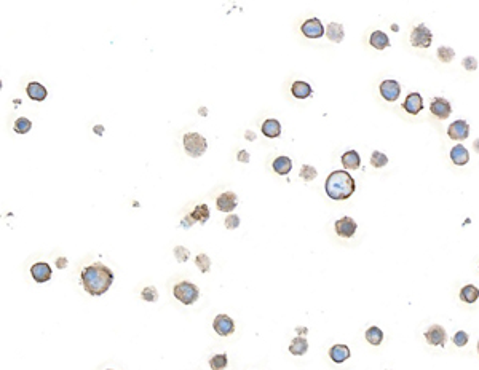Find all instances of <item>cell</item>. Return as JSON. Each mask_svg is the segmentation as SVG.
<instances>
[{
	"instance_id": "74e56055",
	"label": "cell",
	"mask_w": 479,
	"mask_h": 370,
	"mask_svg": "<svg viewBox=\"0 0 479 370\" xmlns=\"http://www.w3.org/2000/svg\"><path fill=\"white\" fill-rule=\"evenodd\" d=\"M238 225H240V217L238 216L230 214L227 219H225V227H227L229 230H235V228H238Z\"/></svg>"
},
{
	"instance_id": "9c48e42d",
	"label": "cell",
	"mask_w": 479,
	"mask_h": 370,
	"mask_svg": "<svg viewBox=\"0 0 479 370\" xmlns=\"http://www.w3.org/2000/svg\"><path fill=\"white\" fill-rule=\"evenodd\" d=\"M356 228H358L356 222L351 219V217H342V219H339L337 222H335V233H337L339 236H342V238L355 236Z\"/></svg>"
},
{
	"instance_id": "4dcf8cb0",
	"label": "cell",
	"mask_w": 479,
	"mask_h": 370,
	"mask_svg": "<svg viewBox=\"0 0 479 370\" xmlns=\"http://www.w3.org/2000/svg\"><path fill=\"white\" fill-rule=\"evenodd\" d=\"M388 163V156L387 155H383L382 152H372V155H371V165L374 168H383L385 165Z\"/></svg>"
},
{
	"instance_id": "1f68e13d",
	"label": "cell",
	"mask_w": 479,
	"mask_h": 370,
	"mask_svg": "<svg viewBox=\"0 0 479 370\" xmlns=\"http://www.w3.org/2000/svg\"><path fill=\"white\" fill-rule=\"evenodd\" d=\"M455 56V51L450 46H439L438 48V58L443 62H450Z\"/></svg>"
},
{
	"instance_id": "8d00e7d4",
	"label": "cell",
	"mask_w": 479,
	"mask_h": 370,
	"mask_svg": "<svg viewBox=\"0 0 479 370\" xmlns=\"http://www.w3.org/2000/svg\"><path fill=\"white\" fill-rule=\"evenodd\" d=\"M454 343H455V346H459V348L465 346L468 343V334L465 330H459L454 335Z\"/></svg>"
},
{
	"instance_id": "83f0119b",
	"label": "cell",
	"mask_w": 479,
	"mask_h": 370,
	"mask_svg": "<svg viewBox=\"0 0 479 370\" xmlns=\"http://www.w3.org/2000/svg\"><path fill=\"white\" fill-rule=\"evenodd\" d=\"M366 340L374 346H379L383 340V334L379 327H369L366 330Z\"/></svg>"
},
{
	"instance_id": "d6986e66",
	"label": "cell",
	"mask_w": 479,
	"mask_h": 370,
	"mask_svg": "<svg viewBox=\"0 0 479 370\" xmlns=\"http://www.w3.org/2000/svg\"><path fill=\"white\" fill-rule=\"evenodd\" d=\"M329 356L335 364H342L350 357V348L347 345H334L329 350Z\"/></svg>"
},
{
	"instance_id": "d4e9b609",
	"label": "cell",
	"mask_w": 479,
	"mask_h": 370,
	"mask_svg": "<svg viewBox=\"0 0 479 370\" xmlns=\"http://www.w3.org/2000/svg\"><path fill=\"white\" fill-rule=\"evenodd\" d=\"M479 298V289L476 286L473 284H468L465 287H462L460 291V300L465 302V303H475Z\"/></svg>"
},
{
	"instance_id": "f6af8a7d",
	"label": "cell",
	"mask_w": 479,
	"mask_h": 370,
	"mask_svg": "<svg viewBox=\"0 0 479 370\" xmlns=\"http://www.w3.org/2000/svg\"><path fill=\"white\" fill-rule=\"evenodd\" d=\"M96 131H98L99 134H101V133H102V126H95V133H96Z\"/></svg>"
},
{
	"instance_id": "f1b7e54d",
	"label": "cell",
	"mask_w": 479,
	"mask_h": 370,
	"mask_svg": "<svg viewBox=\"0 0 479 370\" xmlns=\"http://www.w3.org/2000/svg\"><path fill=\"white\" fill-rule=\"evenodd\" d=\"M227 362H229L227 355H216V356L211 357L209 366H211L213 370H224L225 367H227Z\"/></svg>"
},
{
	"instance_id": "6da1fadb",
	"label": "cell",
	"mask_w": 479,
	"mask_h": 370,
	"mask_svg": "<svg viewBox=\"0 0 479 370\" xmlns=\"http://www.w3.org/2000/svg\"><path fill=\"white\" fill-rule=\"evenodd\" d=\"M114 282V273L102 263L90 265L82 271V286L93 297H99L109 291Z\"/></svg>"
},
{
	"instance_id": "b9f144b4",
	"label": "cell",
	"mask_w": 479,
	"mask_h": 370,
	"mask_svg": "<svg viewBox=\"0 0 479 370\" xmlns=\"http://www.w3.org/2000/svg\"><path fill=\"white\" fill-rule=\"evenodd\" d=\"M56 265H58V268H64V266L67 265V260H66L64 257H61L59 260H56Z\"/></svg>"
},
{
	"instance_id": "52a82bcc",
	"label": "cell",
	"mask_w": 479,
	"mask_h": 370,
	"mask_svg": "<svg viewBox=\"0 0 479 370\" xmlns=\"http://www.w3.org/2000/svg\"><path fill=\"white\" fill-rule=\"evenodd\" d=\"M300 29H302V34H304L307 39H319V37L324 35V27L318 18L307 19L305 23L302 24Z\"/></svg>"
},
{
	"instance_id": "d6a6232c",
	"label": "cell",
	"mask_w": 479,
	"mask_h": 370,
	"mask_svg": "<svg viewBox=\"0 0 479 370\" xmlns=\"http://www.w3.org/2000/svg\"><path fill=\"white\" fill-rule=\"evenodd\" d=\"M299 176H300L302 179H304L305 182H310V181H313V179H315V177L318 176V172H316V170H315V168H313V166H310V165H304V166H302V170H300V174H299Z\"/></svg>"
},
{
	"instance_id": "9a60e30c",
	"label": "cell",
	"mask_w": 479,
	"mask_h": 370,
	"mask_svg": "<svg viewBox=\"0 0 479 370\" xmlns=\"http://www.w3.org/2000/svg\"><path fill=\"white\" fill-rule=\"evenodd\" d=\"M403 108H404L407 113H411V115H417V113L423 108V99H422V96L418 94V92H411V94L406 97V101H404V104H403Z\"/></svg>"
},
{
	"instance_id": "277c9868",
	"label": "cell",
	"mask_w": 479,
	"mask_h": 370,
	"mask_svg": "<svg viewBox=\"0 0 479 370\" xmlns=\"http://www.w3.org/2000/svg\"><path fill=\"white\" fill-rule=\"evenodd\" d=\"M173 293H174V297L178 298L181 303H184V305L195 303L198 300V297H200L198 287L195 284H192V282H187V281L178 282V284L174 286Z\"/></svg>"
},
{
	"instance_id": "ffe728a7",
	"label": "cell",
	"mask_w": 479,
	"mask_h": 370,
	"mask_svg": "<svg viewBox=\"0 0 479 370\" xmlns=\"http://www.w3.org/2000/svg\"><path fill=\"white\" fill-rule=\"evenodd\" d=\"M291 92H293V96L297 97V99H307V97L313 92V90L308 83L299 80V81H294L293 86H291Z\"/></svg>"
},
{
	"instance_id": "5bb4252c",
	"label": "cell",
	"mask_w": 479,
	"mask_h": 370,
	"mask_svg": "<svg viewBox=\"0 0 479 370\" xmlns=\"http://www.w3.org/2000/svg\"><path fill=\"white\" fill-rule=\"evenodd\" d=\"M236 195L232 192H225L222 195H219L216 200V206L221 212H232L236 208Z\"/></svg>"
},
{
	"instance_id": "484cf974",
	"label": "cell",
	"mask_w": 479,
	"mask_h": 370,
	"mask_svg": "<svg viewBox=\"0 0 479 370\" xmlns=\"http://www.w3.org/2000/svg\"><path fill=\"white\" fill-rule=\"evenodd\" d=\"M307 350H308V341L304 339V337H296V339L291 341V346H289L291 355L302 356V355H305Z\"/></svg>"
},
{
	"instance_id": "2e32d148",
	"label": "cell",
	"mask_w": 479,
	"mask_h": 370,
	"mask_svg": "<svg viewBox=\"0 0 479 370\" xmlns=\"http://www.w3.org/2000/svg\"><path fill=\"white\" fill-rule=\"evenodd\" d=\"M262 134L270 139L278 138V136L281 134V124H280L278 120L268 118L262 123Z\"/></svg>"
},
{
	"instance_id": "bcb514c9",
	"label": "cell",
	"mask_w": 479,
	"mask_h": 370,
	"mask_svg": "<svg viewBox=\"0 0 479 370\" xmlns=\"http://www.w3.org/2000/svg\"><path fill=\"white\" fill-rule=\"evenodd\" d=\"M478 353H479V341H478Z\"/></svg>"
},
{
	"instance_id": "836d02e7",
	"label": "cell",
	"mask_w": 479,
	"mask_h": 370,
	"mask_svg": "<svg viewBox=\"0 0 479 370\" xmlns=\"http://www.w3.org/2000/svg\"><path fill=\"white\" fill-rule=\"evenodd\" d=\"M195 263H197L198 270H200L201 273H206V271L209 270V266H211V260H209V257L206 254H200L195 259Z\"/></svg>"
},
{
	"instance_id": "7c38bea8",
	"label": "cell",
	"mask_w": 479,
	"mask_h": 370,
	"mask_svg": "<svg viewBox=\"0 0 479 370\" xmlns=\"http://www.w3.org/2000/svg\"><path fill=\"white\" fill-rule=\"evenodd\" d=\"M447 134L450 139L454 140H463L470 136V124H468L465 120H457L447 129Z\"/></svg>"
},
{
	"instance_id": "f35d334b",
	"label": "cell",
	"mask_w": 479,
	"mask_h": 370,
	"mask_svg": "<svg viewBox=\"0 0 479 370\" xmlns=\"http://www.w3.org/2000/svg\"><path fill=\"white\" fill-rule=\"evenodd\" d=\"M462 66H463L466 70H476L478 69V61H476V58L468 56V58L463 59V61H462Z\"/></svg>"
},
{
	"instance_id": "f546056e",
	"label": "cell",
	"mask_w": 479,
	"mask_h": 370,
	"mask_svg": "<svg viewBox=\"0 0 479 370\" xmlns=\"http://www.w3.org/2000/svg\"><path fill=\"white\" fill-rule=\"evenodd\" d=\"M32 129V123H31V120H27V118H18L15 122V131L18 133V134H26V133H29Z\"/></svg>"
},
{
	"instance_id": "8fae6325",
	"label": "cell",
	"mask_w": 479,
	"mask_h": 370,
	"mask_svg": "<svg viewBox=\"0 0 479 370\" xmlns=\"http://www.w3.org/2000/svg\"><path fill=\"white\" fill-rule=\"evenodd\" d=\"M425 339L433 346H444L446 340H447V334H446L444 327H441V325H431L425 332Z\"/></svg>"
},
{
	"instance_id": "5b68a950",
	"label": "cell",
	"mask_w": 479,
	"mask_h": 370,
	"mask_svg": "<svg viewBox=\"0 0 479 370\" xmlns=\"http://www.w3.org/2000/svg\"><path fill=\"white\" fill-rule=\"evenodd\" d=\"M433 42V34L431 31L428 29L425 24H420L412 29L411 32V43L412 46H418V48H430Z\"/></svg>"
},
{
	"instance_id": "7bdbcfd3",
	"label": "cell",
	"mask_w": 479,
	"mask_h": 370,
	"mask_svg": "<svg viewBox=\"0 0 479 370\" xmlns=\"http://www.w3.org/2000/svg\"><path fill=\"white\" fill-rule=\"evenodd\" d=\"M473 147H475V150L479 154V139H476L475 142H473Z\"/></svg>"
},
{
	"instance_id": "ba28073f",
	"label": "cell",
	"mask_w": 479,
	"mask_h": 370,
	"mask_svg": "<svg viewBox=\"0 0 479 370\" xmlns=\"http://www.w3.org/2000/svg\"><path fill=\"white\" fill-rule=\"evenodd\" d=\"M380 94L385 101L395 102L401 94V86L396 80H383L380 83Z\"/></svg>"
},
{
	"instance_id": "603a6c76",
	"label": "cell",
	"mask_w": 479,
	"mask_h": 370,
	"mask_svg": "<svg viewBox=\"0 0 479 370\" xmlns=\"http://www.w3.org/2000/svg\"><path fill=\"white\" fill-rule=\"evenodd\" d=\"M342 165L347 170H358L361 165V158L358 155V152L355 150H348L342 155Z\"/></svg>"
},
{
	"instance_id": "7a4b0ae2",
	"label": "cell",
	"mask_w": 479,
	"mask_h": 370,
	"mask_svg": "<svg viewBox=\"0 0 479 370\" xmlns=\"http://www.w3.org/2000/svg\"><path fill=\"white\" fill-rule=\"evenodd\" d=\"M355 179L350 176L347 171H334L328 176L324 190L331 200H348L355 193Z\"/></svg>"
},
{
	"instance_id": "3957f363",
	"label": "cell",
	"mask_w": 479,
	"mask_h": 370,
	"mask_svg": "<svg viewBox=\"0 0 479 370\" xmlns=\"http://www.w3.org/2000/svg\"><path fill=\"white\" fill-rule=\"evenodd\" d=\"M182 142H184V149L187 152V155H190L192 158L201 156L208 147L206 139L198 133H187L182 138Z\"/></svg>"
},
{
	"instance_id": "44dd1931",
	"label": "cell",
	"mask_w": 479,
	"mask_h": 370,
	"mask_svg": "<svg viewBox=\"0 0 479 370\" xmlns=\"http://www.w3.org/2000/svg\"><path fill=\"white\" fill-rule=\"evenodd\" d=\"M273 171L280 174V176H286V174H289L291 170H293V161H291V158H288V156H278L277 160L273 161Z\"/></svg>"
},
{
	"instance_id": "30bf717a",
	"label": "cell",
	"mask_w": 479,
	"mask_h": 370,
	"mask_svg": "<svg viewBox=\"0 0 479 370\" xmlns=\"http://www.w3.org/2000/svg\"><path fill=\"white\" fill-rule=\"evenodd\" d=\"M430 110L434 117L446 120L450 115V112H452V107H450V102L447 99H444V97H434L430 104Z\"/></svg>"
},
{
	"instance_id": "ab89813d",
	"label": "cell",
	"mask_w": 479,
	"mask_h": 370,
	"mask_svg": "<svg viewBox=\"0 0 479 370\" xmlns=\"http://www.w3.org/2000/svg\"><path fill=\"white\" fill-rule=\"evenodd\" d=\"M238 160L243 161V163H249V154L246 150H240L238 152Z\"/></svg>"
},
{
	"instance_id": "cb8c5ba5",
	"label": "cell",
	"mask_w": 479,
	"mask_h": 370,
	"mask_svg": "<svg viewBox=\"0 0 479 370\" xmlns=\"http://www.w3.org/2000/svg\"><path fill=\"white\" fill-rule=\"evenodd\" d=\"M371 45L376 48V50H385L387 46H390V39H388V35L385 34V32L382 31H376V32H372V35H371Z\"/></svg>"
},
{
	"instance_id": "7402d4cb",
	"label": "cell",
	"mask_w": 479,
	"mask_h": 370,
	"mask_svg": "<svg viewBox=\"0 0 479 370\" xmlns=\"http://www.w3.org/2000/svg\"><path fill=\"white\" fill-rule=\"evenodd\" d=\"M326 35H328V39L334 42V43H340L344 40V35H345V32H344V26L342 24H339V23H331V24H328L326 27Z\"/></svg>"
},
{
	"instance_id": "e0dca14e",
	"label": "cell",
	"mask_w": 479,
	"mask_h": 370,
	"mask_svg": "<svg viewBox=\"0 0 479 370\" xmlns=\"http://www.w3.org/2000/svg\"><path fill=\"white\" fill-rule=\"evenodd\" d=\"M450 160H452L455 165L463 166L470 161V154H468V150L462 144H457L454 149L450 150Z\"/></svg>"
},
{
	"instance_id": "d590c367",
	"label": "cell",
	"mask_w": 479,
	"mask_h": 370,
	"mask_svg": "<svg viewBox=\"0 0 479 370\" xmlns=\"http://www.w3.org/2000/svg\"><path fill=\"white\" fill-rule=\"evenodd\" d=\"M174 254H176V257H178V262H187L190 257V251L189 249H185L184 246H178L174 249Z\"/></svg>"
},
{
	"instance_id": "ac0fdd59",
	"label": "cell",
	"mask_w": 479,
	"mask_h": 370,
	"mask_svg": "<svg viewBox=\"0 0 479 370\" xmlns=\"http://www.w3.org/2000/svg\"><path fill=\"white\" fill-rule=\"evenodd\" d=\"M27 96L31 97L32 101H45V97L48 96V91L43 85L37 83V81H32V83L27 85Z\"/></svg>"
},
{
	"instance_id": "ee69618b",
	"label": "cell",
	"mask_w": 479,
	"mask_h": 370,
	"mask_svg": "<svg viewBox=\"0 0 479 370\" xmlns=\"http://www.w3.org/2000/svg\"><path fill=\"white\" fill-rule=\"evenodd\" d=\"M246 138L248 139H256V134L254 133H246Z\"/></svg>"
},
{
	"instance_id": "4fadbf2b",
	"label": "cell",
	"mask_w": 479,
	"mask_h": 370,
	"mask_svg": "<svg viewBox=\"0 0 479 370\" xmlns=\"http://www.w3.org/2000/svg\"><path fill=\"white\" fill-rule=\"evenodd\" d=\"M31 275L34 278L35 282H40L42 284V282L50 281V278H51V268H50V265L45 262H38L31 266Z\"/></svg>"
},
{
	"instance_id": "8992f818",
	"label": "cell",
	"mask_w": 479,
	"mask_h": 370,
	"mask_svg": "<svg viewBox=\"0 0 479 370\" xmlns=\"http://www.w3.org/2000/svg\"><path fill=\"white\" fill-rule=\"evenodd\" d=\"M213 325H214V330H216L221 337H229L235 332L233 319L227 316V314H219V316H216Z\"/></svg>"
},
{
	"instance_id": "60d3db41",
	"label": "cell",
	"mask_w": 479,
	"mask_h": 370,
	"mask_svg": "<svg viewBox=\"0 0 479 370\" xmlns=\"http://www.w3.org/2000/svg\"><path fill=\"white\" fill-rule=\"evenodd\" d=\"M192 224H194V219H192V217H190V214H189V216H185V217H184V220H182V227H190Z\"/></svg>"
},
{
	"instance_id": "e575fe53",
	"label": "cell",
	"mask_w": 479,
	"mask_h": 370,
	"mask_svg": "<svg viewBox=\"0 0 479 370\" xmlns=\"http://www.w3.org/2000/svg\"><path fill=\"white\" fill-rule=\"evenodd\" d=\"M141 297H142V300H146V302H157L158 292L155 287H146V289L141 292Z\"/></svg>"
},
{
	"instance_id": "4316f807",
	"label": "cell",
	"mask_w": 479,
	"mask_h": 370,
	"mask_svg": "<svg viewBox=\"0 0 479 370\" xmlns=\"http://www.w3.org/2000/svg\"><path fill=\"white\" fill-rule=\"evenodd\" d=\"M190 217L194 219V222H200V224H206V220L209 219V208L206 204H200L190 212Z\"/></svg>"
}]
</instances>
